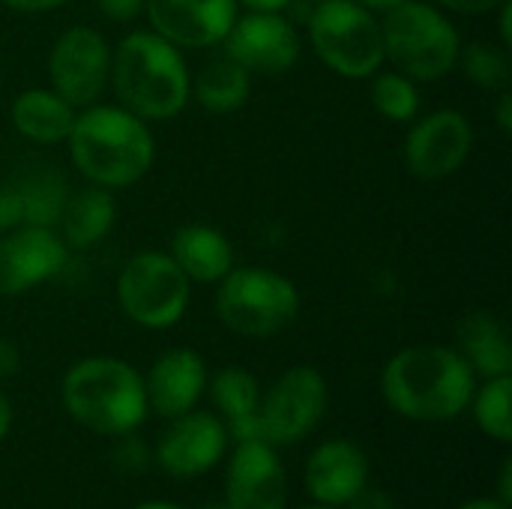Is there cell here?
<instances>
[{"mask_svg": "<svg viewBox=\"0 0 512 509\" xmlns=\"http://www.w3.org/2000/svg\"><path fill=\"white\" fill-rule=\"evenodd\" d=\"M6 9H12V12H21V15H42V12H54V9H60L63 3H69V0H0Z\"/></svg>", "mask_w": 512, "mask_h": 509, "instance_id": "34", "label": "cell"}, {"mask_svg": "<svg viewBox=\"0 0 512 509\" xmlns=\"http://www.w3.org/2000/svg\"><path fill=\"white\" fill-rule=\"evenodd\" d=\"M9 429H12V405H9L6 393L0 390V441L9 435Z\"/></svg>", "mask_w": 512, "mask_h": 509, "instance_id": "40", "label": "cell"}, {"mask_svg": "<svg viewBox=\"0 0 512 509\" xmlns=\"http://www.w3.org/2000/svg\"><path fill=\"white\" fill-rule=\"evenodd\" d=\"M456 351L474 375L501 378L512 375L510 333L492 312H468L456 324Z\"/></svg>", "mask_w": 512, "mask_h": 509, "instance_id": "19", "label": "cell"}, {"mask_svg": "<svg viewBox=\"0 0 512 509\" xmlns=\"http://www.w3.org/2000/svg\"><path fill=\"white\" fill-rule=\"evenodd\" d=\"M345 509H396L393 507V501H390V495L384 492V489H378V486H363L348 504Z\"/></svg>", "mask_w": 512, "mask_h": 509, "instance_id": "32", "label": "cell"}, {"mask_svg": "<svg viewBox=\"0 0 512 509\" xmlns=\"http://www.w3.org/2000/svg\"><path fill=\"white\" fill-rule=\"evenodd\" d=\"M441 9L456 12V15H489L507 0H438Z\"/></svg>", "mask_w": 512, "mask_h": 509, "instance_id": "33", "label": "cell"}, {"mask_svg": "<svg viewBox=\"0 0 512 509\" xmlns=\"http://www.w3.org/2000/svg\"><path fill=\"white\" fill-rule=\"evenodd\" d=\"M225 57L249 75H285L300 60V33L282 12L249 9L222 39Z\"/></svg>", "mask_w": 512, "mask_h": 509, "instance_id": "12", "label": "cell"}, {"mask_svg": "<svg viewBox=\"0 0 512 509\" xmlns=\"http://www.w3.org/2000/svg\"><path fill=\"white\" fill-rule=\"evenodd\" d=\"M21 366V354L9 339H0V381L12 378Z\"/></svg>", "mask_w": 512, "mask_h": 509, "instance_id": "35", "label": "cell"}, {"mask_svg": "<svg viewBox=\"0 0 512 509\" xmlns=\"http://www.w3.org/2000/svg\"><path fill=\"white\" fill-rule=\"evenodd\" d=\"M144 390L147 408H153L162 420H174L198 405L207 390V366L192 348H171L150 366Z\"/></svg>", "mask_w": 512, "mask_h": 509, "instance_id": "18", "label": "cell"}, {"mask_svg": "<svg viewBox=\"0 0 512 509\" xmlns=\"http://www.w3.org/2000/svg\"><path fill=\"white\" fill-rule=\"evenodd\" d=\"M309 42L327 69L351 81H363L387 63L381 21L354 0L315 3L309 15Z\"/></svg>", "mask_w": 512, "mask_h": 509, "instance_id": "7", "label": "cell"}, {"mask_svg": "<svg viewBox=\"0 0 512 509\" xmlns=\"http://www.w3.org/2000/svg\"><path fill=\"white\" fill-rule=\"evenodd\" d=\"M117 225V201L111 195V189L102 186H87L78 192H69L66 207L60 213V240L66 243V249H93L96 243H102Z\"/></svg>", "mask_w": 512, "mask_h": 509, "instance_id": "22", "label": "cell"}, {"mask_svg": "<svg viewBox=\"0 0 512 509\" xmlns=\"http://www.w3.org/2000/svg\"><path fill=\"white\" fill-rule=\"evenodd\" d=\"M456 66H462V72L468 75V81L474 87H480V90H489V93L510 90L512 57L510 48H504L501 42L477 39V42L462 45Z\"/></svg>", "mask_w": 512, "mask_h": 509, "instance_id": "26", "label": "cell"}, {"mask_svg": "<svg viewBox=\"0 0 512 509\" xmlns=\"http://www.w3.org/2000/svg\"><path fill=\"white\" fill-rule=\"evenodd\" d=\"M306 492L321 507H345L369 483L366 453L345 438L324 441L306 459Z\"/></svg>", "mask_w": 512, "mask_h": 509, "instance_id": "17", "label": "cell"}, {"mask_svg": "<svg viewBox=\"0 0 512 509\" xmlns=\"http://www.w3.org/2000/svg\"><path fill=\"white\" fill-rule=\"evenodd\" d=\"M330 405L327 381L312 366H294L261 396L258 432L273 447H288L309 438Z\"/></svg>", "mask_w": 512, "mask_h": 509, "instance_id": "9", "label": "cell"}, {"mask_svg": "<svg viewBox=\"0 0 512 509\" xmlns=\"http://www.w3.org/2000/svg\"><path fill=\"white\" fill-rule=\"evenodd\" d=\"M192 96L210 114H234L252 96V75L222 54L192 78Z\"/></svg>", "mask_w": 512, "mask_h": 509, "instance_id": "24", "label": "cell"}, {"mask_svg": "<svg viewBox=\"0 0 512 509\" xmlns=\"http://www.w3.org/2000/svg\"><path fill=\"white\" fill-rule=\"evenodd\" d=\"M474 150V126L468 114L441 108L420 117L405 135V165L417 180L453 177Z\"/></svg>", "mask_w": 512, "mask_h": 509, "instance_id": "11", "label": "cell"}, {"mask_svg": "<svg viewBox=\"0 0 512 509\" xmlns=\"http://www.w3.org/2000/svg\"><path fill=\"white\" fill-rule=\"evenodd\" d=\"M147 462H150V450H147V444H144L141 438H135V432L117 438L114 465H117L123 474H144Z\"/></svg>", "mask_w": 512, "mask_h": 509, "instance_id": "29", "label": "cell"}, {"mask_svg": "<svg viewBox=\"0 0 512 509\" xmlns=\"http://www.w3.org/2000/svg\"><path fill=\"white\" fill-rule=\"evenodd\" d=\"M237 0H144L153 33L177 48L222 45L237 21Z\"/></svg>", "mask_w": 512, "mask_h": 509, "instance_id": "16", "label": "cell"}, {"mask_svg": "<svg viewBox=\"0 0 512 509\" xmlns=\"http://www.w3.org/2000/svg\"><path fill=\"white\" fill-rule=\"evenodd\" d=\"M117 306L144 330L174 327L192 297V282L168 252H138L117 273Z\"/></svg>", "mask_w": 512, "mask_h": 509, "instance_id": "8", "label": "cell"}, {"mask_svg": "<svg viewBox=\"0 0 512 509\" xmlns=\"http://www.w3.org/2000/svg\"><path fill=\"white\" fill-rule=\"evenodd\" d=\"M210 396L222 423L234 441L261 438L258 432V411H261V387L255 375L243 366H225L210 381Z\"/></svg>", "mask_w": 512, "mask_h": 509, "instance_id": "23", "label": "cell"}, {"mask_svg": "<svg viewBox=\"0 0 512 509\" xmlns=\"http://www.w3.org/2000/svg\"><path fill=\"white\" fill-rule=\"evenodd\" d=\"M384 60L411 81H438L459 63L462 36L447 12L435 3L408 0L381 18Z\"/></svg>", "mask_w": 512, "mask_h": 509, "instance_id": "5", "label": "cell"}, {"mask_svg": "<svg viewBox=\"0 0 512 509\" xmlns=\"http://www.w3.org/2000/svg\"><path fill=\"white\" fill-rule=\"evenodd\" d=\"M69 249L54 228L18 225L0 234V297H21L66 267Z\"/></svg>", "mask_w": 512, "mask_h": 509, "instance_id": "13", "label": "cell"}, {"mask_svg": "<svg viewBox=\"0 0 512 509\" xmlns=\"http://www.w3.org/2000/svg\"><path fill=\"white\" fill-rule=\"evenodd\" d=\"M228 447V429L222 417L210 411H186L171 420L156 444V462L171 477H201L213 471Z\"/></svg>", "mask_w": 512, "mask_h": 509, "instance_id": "14", "label": "cell"}, {"mask_svg": "<svg viewBox=\"0 0 512 509\" xmlns=\"http://www.w3.org/2000/svg\"><path fill=\"white\" fill-rule=\"evenodd\" d=\"M204 509H228V504H225V501H219V504H207Z\"/></svg>", "mask_w": 512, "mask_h": 509, "instance_id": "44", "label": "cell"}, {"mask_svg": "<svg viewBox=\"0 0 512 509\" xmlns=\"http://www.w3.org/2000/svg\"><path fill=\"white\" fill-rule=\"evenodd\" d=\"M21 225V201H18V189L0 183V234L12 231Z\"/></svg>", "mask_w": 512, "mask_h": 509, "instance_id": "31", "label": "cell"}, {"mask_svg": "<svg viewBox=\"0 0 512 509\" xmlns=\"http://www.w3.org/2000/svg\"><path fill=\"white\" fill-rule=\"evenodd\" d=\"M504 507H512V459L501 462V477H498V498Z\"/></svg>", "mask_w": 512, "mask_h": 509, "instance_id": "37", "label": "cell"}, {"mask_svg": "<svg viewBox=\"0 0 512 509\" xmlns=\"http://www.w3.org/2000/svg\"><path fill=\"white\" fill-rule=\"evenodd\" d=\"M135 509H183L177 504H168V501H147V504H138Z\"/></svg>", "mask_w": 512, "mask_h": 509, "instance_id": "43", "label": "cell"}, {"mask_svg": "<svg viewBox=\"0 0 512 509\" xmlns=\"http://www.w3.org/2000/svg\"><path fill=\"white\" fill-rule=\"evenodd\" d=\"M477 375L456 348L414 345L387 360L381 372L384 402L417 423H447L468 411Z\"/></svg>", "mask_w": 512, "mask_h": 509, "instance_id": "1", "label": "cell"}, {"mask_svg": "<svg viewBox=\"0 0 512 509\" xmlns=\"http://www.w3.org/2000/svg\"><path fill=\"white\" fill-rule=\"evenodd\" d=\"M354 3H360V6H366L369 12H390L393 6H399V3H408V0H354Z\"/></svg>", "mask_w": 512, "mask_h": 509, "instance_id": "41", "label": "cell"}, {"mask_svg": "<svg viewBox=\"0 0 512 509\" xmlns=\"http://www.w3.org/2000/svg\"><path fill=\"white\" fill-rule=\"evenodd\" d=\"M474 420L483 435H489L498 444L512 441V375L486 378L480 390H474L471 405Z\"/></svg>", "mask_w": 512, "mask_h": 509, "instance_id": "27", "label": "cell"}, {"mask_svg": "<svg viewBox=\"0 0 512 509\" xmlns=\"http://www.w3.org/2000/svg\"><path fill=\"white\" fill-rule=\"evenodd\" d=\"M228 509H285L288 474L273 444L252 438L237 441L225 474Z\"/></svg>", "mask_w": 512, "mask_h": 509, "instance_id": "15", "label": "cell"}, {"mask_svg": "<svg viewBox=\"0 0 512 509\" xmlns=\"http://www.w3.org/2000/svg\"><path fill=\"white\" fill-rule=\"evenodd\" d=\"M300 509H336V507H321V504H318V507H300Z\"/></svg>", "mask_w": 512, "mask_h": 509, "instance_id": "45", "label": "cell"}, {"mask_svg": "<svg viewBox=\"0 0 512 509\" xmlns=\"http://www.w3.org/2000/svg\"><path fill=\"white\" fill-rule=\"evenodd\" d=\"M66 147L81 177L111 192L135 186L156 162L150 123H144L123 105L93 102L87 108H78Z\"/></svg>", "mask_w": 512, "mask_h": 509, "instance_id": "2", "label": "cell"}, {"mask_svg": "<svg viewBox=\"0 0 512 509\" xmlns=\"http://www.w3.org/2000/svg\"><path fill=\"white\" fill-rule=\"evenodd\" d=\"M498 12H501V21H498V30H501V45L504 48H512V6L510 0L507 3H501L498 6Z\"/></svg>", "mask_w": 512, "mask_h": 509, "instance_id": "38", "label": "cell"}, {"mask_svg": "<svg viewBox=\"0 0 512 509\" xmlns=\"http://www.w3.org/2000/svg\"><path fill=\"white\" fill-rule=\"evenodd\" d=\"M78 108H72L51 87H30L12 99L9 117L21 138L33 144H66Z\"/></svg>", "mask_w": 512, "mask_h": 509, "instance_id": "21", "label": "cell"}, {"mask_svg": "<svg viewBox=\"0 0 512 509\" xmlns=\"http://www.w3.org/2000/svg\"><path fill=\"white\" fill-rule=\"evenodd\" d=\"M18 201H21V225L33 228H54L60 222V213L69 198V186L60 174L54 171H36L15 183Z\"/></svg>", "mask_w": 512, "mask_h": 509, "instance_id": "25", "label": "cell"}, {"mask_svg": "<svg viewBox=\"0 0 512 509\" xmlns=\"http://www.w3.org/2000/svg\"><path fill=\"white\" fill-rule=\"evenodd\" d=\"M495 120H498V129H501L504 135H512V93L510 90H501V93H498Z\"/></svg>", "mask_w": 512, "mask_h": 509, "instance_id": "36", "label": "cell"}, {"mask_svg": "<svg viewBox=\"0 0 512 509\" xmlns=\"http://www.w3.org/2000/svg\"><path fill=\"white\" fill-rule=\"evenodd\" d=\"M108 84L117 102L144 123L171 120L192 99V75L180 48L153 30H132L111 48Z\"/></svg>", "mask_w": 512, "mask_h": 509, "instance_id": "3", "label": "cell"}, {"mask_svg": "<svg viewBox=\"0 0 512 509\" xmlns=\"http://www.w3.org/2000/svg\"><path fill=\"white\" fill-rule=\"evenodd\" d=\"M240 6H246V9H258V12H282V9H288L294 0H237Z\"/></svg>", "mask_w": 512, "mask_h": 509, "instance_id": "39", "label": "cell"}, {"mask_svg": "<svg viewBox=\"0 0 512 509\" xmlns=\"http://www.w3.org/2000/svg\"><path fill=\"white\" fill-rule=\"evenodd\" d=\"M93 6L99 15H105L108 21H117V24L135 21L144 12V0H93Z\"/></svg>", "mask_w": 512, "mask_h": 509, "instance_id": "30", "label": "cell"}, {"mask_svg": "<svg viewBox=\"0 0 512 509\" xmlns=\"http://www.w3.org/2000/svg\"><path fill=\"white\" fill-rule=\"evenodd\" d=\"M177 267L186 273L189 282L201 285H216L234 270V246L231 240L210 228V225H183L171 237V252H168Z\"/></svg>", "mask_w": 512, "mask_h": 509, "instance_id": "20", "label": "cell"}, {"mask_svg": "<svg viewBox=\"0 0 512 509\" xmlns=\"http://www.w3.org/2000/svg\"><path fill=\"white\" fill-rule=\"evenodd\" d=\"M66 414L105 438L135 432L147 420V390L135 366L117 357H84L60 384Z\"/></svg>", "mask_w": 512, "mask_h": 509, "instance_id": "4", "label": "cell"}, {"mask_svg": "<svg viewBox=\"0 0 512 509\" xmlns=\"http://www.w3.org/2000/svg\"><path fill=\"white\" fill-rule=\"evenodd\" d=\"M216 315L237 336L270 339L297 321L300 291L276 270L234 267L216 282Z\"/></svg>", "mask_w": 512, "mask_h": 509, "instance_id": "6", "label": "cell"}, {"mask_svg": "<svg viewBox=\"0 0 512 509\" xmlns=\"http://www.w3.org/2000/svg\"><path fill=\"white\" fill-rule=\"evenodd\" d=\"M459 509H510V507H504V504H501V501H495V498H477V501L462 504Z\"/></svg>", "mask_w": 512, "mask_h": 509, "instance_id": "42", "label": "cell"}, {"mask_svg": "<svg viewBox=\"0 0 512 509\" xmlns=\"http://www.w3.org/2000/svg\"><path fill=\"white\" fill-rule=\"evenodd\" d=\"M111 75V45L96 27L63 30L48 54V81L72 108L99 102Z\"/></svg>", "mask_w": 512, "mask_h": 509, "instance_id": "10", "label": "cell"}, {"mask_svg": "<svg viewBox=\"0 0 512 509\" xmlns=\"http://www.w3.org/2000/svg\"><path fill=\"white\" fill-rule=\"evenodd\" d=\"M369 99L375 105V111L384 120L393 123H411L420 111V87L417 81H411L408 75L390 69V72H375L372 84H369Z\"/></svg>", "mask_w": 512, "mask_h": 509, "instance_id": "28", "label": "cell"}]
</instances>
